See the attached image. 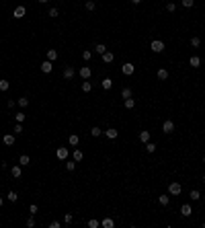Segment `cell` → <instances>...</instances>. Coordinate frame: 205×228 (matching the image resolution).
<instances>
[{
	"mask_svg": "<svg viewBox=\"0 0 205 228\" xmlns=\"http://www.w3.org/2000/svg\"><path fill=\"white\" fill-rule=\"evenodd\" d=\"M152 52H154V54H162V52H164V41L154 39V41H152Z\"/></svg>",
	"mask_w": 205,
	"mask_h": 228,
	"instance_id": "6da1fadb",
	"label": "cell"
},
{
	"mask_svg": "<svg viewBox=\"0 0 205 228\" xmlns=\"http://www.w3.org/2000/svg\"><path fill=\"white\" fill-rule=\"evenodd\" d=\"M121 70H123V74H125V76H131V74L135 72V66H133L131 62H125V64L121 66Z\"/></svg>",
	"mask_w": 205,
	"mask_h": 228,
	"instance_id": "7a4b0ae2",
	"label": "cell"
},
{
	"mask_svg": "<svg viewBox=\"0 0 205 228\" xmlns=\"http://www.w3.org/2000/svg\"><path fill=\"white\" fill-rule=\"evenodd\" d=\"M180 189H183V187H180V183H176V181H172V183L168 185V193H170V195H178Z\"/></svg>",
	"mask_w": 205,
	"mask_h": 228,
	"instance_id": "3957f363",
	"label": "cell"
},
{
	"mask_svg": "<svg viewBox=\"0 0 205 228\" xmlns=\"http://www.w3.org/2000/svg\"><path fill=\"white\" fill-rule=\"evenodd\" d=\"M25 14H27V8L23 6V4H21V6H16V8H14V12H12V17H14V19H23Z\"/></svg>",
	"mask_w": 205,
	"mask_h": 228,
	"instance_id": "277c9868",
	"label": "cell"
},
{
	"mask_svg": "<svg viewBox=\"0 0 205 228\" xmlns=\"http://www.w3.org/2000/svg\"><path fill=\"white\" fill-rule=\"evenodd\" d=\"M78 74H80V76H82V78H84V80H88V78H90V76H93V70H90V68H88V66H82V68H80V72H78Z\"/></svg>",
	"mask_w": 205,
	"mask_h": 228,
	"instance_id": "5b68a950",
	"label": "cell"
},
{
	"mask_svg": "<svg viewBox=\"0 0 205 228\" xmlns=\"http://www.w3.org/2000/svg\"><path fill=\"white\" fill-rule=\"evenodd\" d=\"M162 132H166V134H170V132H174V121H170V119H166V121L162 123Z\"/></svg>",
	"mask_w": 205,
	"mask_h": 228,
	"instance_id": "8992f818",
	"label": "cell"
},
{
	"mask_svg": "<svg viewBox=\"0 0 205 228\" xmlns=\"http://www.w3.org/2000/svg\"><path fill=\"white\" fill-rule=\"evenodd\" d=\"M41 70H43L45 74H49V72L53 70V62H49V60H45V62L41 64Z\"/></svg>",
	"mask_w": 205,
	"mask_h": 228,
	"instance_id": "52a82bcc",
	"label": "cell"
},
{
	"mask_svg": "<svg viewBox=\"0 0 205 228\" xmlns=\"http://www.w3.org/2000/svg\"><path fill=\"white\" fill-rule=\"evenodd\" d=\"M74 74H76V72H74V68H72V66H68V68H64V78H68V80H72V78H74Z\"/></svg>",
	"mask_w": 205,
	"mask_h": 228,
	"instance_id": "ba28073f",
	"label": "cell"
},
{
	"mask_svg": "<svg viewBox=\"0 0 205 228\" xmlns=\"http://www.w3.org/2000/svg\"><path fill=\"white\" fill-rule=\"evenodd\" d=\"M68 154H70V152H68V148H58V152H56V156L60 158V160H66Z\"/></svg>",
	"mask_w": 205,
	"mask_h": 228,
	"instance_id": "9c48e42d",
	"label": "cell"
},
{
	"mask_svg": "<svg viewBox=\"0 0 205 228\" xmlns=\"http://www.w3.org/2000/svg\"><path fill=\"white\" fill-rule=\"evenodd\" d=\"M2 142H4L6 146H12V144H14V134H4Z\"/></svg>",
	"mask_w": 205,
	"mask_h": 228,
	"instance_id": "30bf717a",
	"label": "cell"
},
{
	"mask_svg": "<svg viewBox=\"0 0 205 228\" xmlns=\"http://www.w3.org/2000/svg\"><path fill=\"white\" fill-rule=\"evenodd\" d=\"M191 212H193V210H191L189 203H183V208H180V214H183L185 218H189V216H191Z\"/></svg>",
	"mask_w": 205,
	"mask_h": 228,
	"instance_id": "8fae6325",
	"label": "cell"
},
{
	"mask_svg": "<svg viewBox=\"0 0 205 228\" xmlns=\"http://www.w3.org/2000/svg\"><path fill=\"white\" fill-rule=\"evenodd\" d=\"M105 134H107V138H111V140H115V138H117V136H119V132H117L115 127H109V129H107Z\"/></svg>",
	"mask_w": 205,
	"mask_h": 228,
	"instance_id": "7c38bea8",
	"label": "cell"
},
{
	"mask_svg": "<svg viewBox=\"0 0 205 228\" xmlns=\"http://www.w3.org/2000/svg\"><path fill=\"white\" fill-rule=\"evenodd\" d=\"M113 58H115V56H113V52H109V50L103 54V62H105V64H111V62H113Z\"/></svg>",
	"mask_w": 205,
	"mask_h": 228,
	"instance_id": "4fadbf2b",
	"label": "cell"
},
{
	"mask_svg": "<svg viewBox=\"0 0 205 228\" xmlns=\"http://www.w3.org/2000/svg\"><path fill=\"white\" fill-rule=\"evenodd\" d=\"M189 64H191L193 68H199V66H201V58H199V56H191Z\"/></svg>",
	"mask_w": 205,
	"mask_h": 228,
	"instance_id": "5bb4252c",
	"label": "cell"
},
{
	"mask_svg": "<svg viewBox=\"0 0 205 228\" xmlns=\"http://www.w3.org/2000/svg\"><path fill=\"white\" fill-rule=\"evenodd\" d=\"M29 163H31V158H29L27 154H21V158H19V165H21V167H27Z\"/></svg>",
	"mask_w": 205,
	"mask_h": 228,
	"instance_id": "9a60e30c",
	"label": "cell"
},
{
	"mask_svg": "<svg viewBox=\"0 0 205 228\" xmlns=\"http://www.w3.org/2000/svg\"><path fill=\"white\" fill-rule=\"evenodd\" d=\"M140 140L146 144V142H150V132L148 129H144V132H140Z\"/></svg>",
	"mask_w": 205,
	"mask_h": 228,
	"instance_id": "2e32d148",
	"label": "cell"
},
{
	"mask_svg": "<svg viewBox=\"0 0 205 228\" xmlns=\"http://www.w3.org/2000/svg\"><path fill=\"white\" fill-rule=\"evenodd\" d=\"M101 224H103V228H113V226H115V222H113L111 218H103Z\"/></svg>",
	"mask_w": 205,
	"mask_h": 228,
	"instance_id": "e0dca14e",
	"label": "cell"
},
{
	"mask_svg": "<svg viewBox=\"0 0 205 228\" xmlns=\"http://www.w3.org/2000/svg\"><path fill=\"white\" fill-rule=\"evenodd\" d=\"M47 60H49V62H56V60H58V52H56V50H47Z\"/></svg>",
	"mask_w": 205,
	"mask_h": 228,
	"instance_id": "ac0fdd59",
	"label": "cell"
},
{
	"mask_svg": "<svg viewBox=\"0 0 205 228\" xmlns=\"http://www.w3.org/2000/svg\"><path fill=\"white\" fill-rule=\"evenodd\" d=\"M10 175H12L14 179H19V177H21V167H19V165H14V167L10 169Z\"/></svg>",
	"mask_w": 205,
	"mask_h": 228,
	"instance_id": "d6986e66",
	"label": "cell"
},
{
	"mask_svg": "<svg viewBox=\"0 0 205 228\" xmlns=\"http://www.w3.org/2000/svg\"><path fill=\"white\" fill-rule=\"evenodd\" d=\"M95 52H97V54H101V56H103V54H105V52H107V48H105V43H97V45H95Z\"/></svg>",
	"mask_w": 205,
	"mask_h": 228,
	"instance_id": "ffe728a7",
	"label": "cell"
},
{
	"mask_svg": "<svg viewBox=\"0 0 205 228\" xmlns=\"http://www.w3.org/2000/svg\"><path fill=\"white\" fill-rule=\"evenodd\" d=\"M101 84H103V88H105V90H109V88L113 86V80H111V78H103V82H101Z\"/></svg>",
	"mask_w": 205,
	"mask_h": 228,
	"instance_id": "44dd1931",
	"label": "cell"
},
{
	"mask_svg": "<svg viewBox=\"0 0 205 228\" xmlns=\"http://www.w3.org/2000/svg\"><path fill=\"white\" fill-rule=\"evenodd\" d=\"M158 78H160V80H166V78H168V70L160 68V70H158Z\"/></svg>",
	"mask_w": 205,
	"mask_h": 228,
	"instance_id": "7402d4cb",
	"label": "cell"
},
{
	"mask_svg": "<svg viewBox=\"0 0 205 228\" xmlns=\"http://www.w3.org/2000/svg\"><path fill=\"white\" fill-rule=\"evenodd\" d=\"M16 103H19V107H21V109H25V107L29 105V99H27V97H21Z\"/></svg>",
	"mask_w": 205,
	"mask_h": 228,
	"instance_id": "603a6c76",
	"label": "cell"
},
{
	"mask_svg": "<svg viewBox=\"0 0 205 228\" xmlns=\"http://www.w3.org/2000/svg\"><path fill=\"white\" fill-rule=\"evenodd\" d=\"M129 97H131V88H129V86H125V88L121 90V99H129Z\"/></svg>",
	"mask_w": 205,
	"mask_h": 228,
	"instance_id": "cb8c5ba5",
	"label": "cell"
},
{
	"mask_svg": "<svg viewBox=\"0 0 205 228\" xmlns=\"http://www.w3.org/2000/svg\"><path fill=\"white\" fill-rule=\"evenodd\" d=\"M101 134H103V129H101L99 125H95L93 129H90V136H95V138H99V136H101Z\"/></svg>",
	"mask_w": 205,
	"mask_h": 228,
	"instance_id": "d4e9b609",
	"label": "cell"
},
{
	"mask_svg": "<svg viewBox=\"0 0 205 228\" xmlns=\"http://www.w3.org/2000/svg\"><path fill=\"white\" fill-rule=\"evenodd\" d=\"M82 60H84V62H90V60H93V52L84 50V52H82Z\"/></svg>",
	"mask_w": 205,
	"mask_h": 228,
	"instance_id": "484cf974",
	"label": "cell"
},
{
	"mask_svg": "<svg viewBox=\"0 0 205 228\" xmlns=\"http://www.w3.org/2000/svg\"><path fill=\"white\" fill-rule=\"evenodd\" d=\"M78 142H80V138L76 134H70V146H78Z\"/></svg>",
	"mask_w": 205,
	"mask_h": 228,
	"instance_id": "4316f807",
	"label": "cell"
},
{
	"mask_svg": "<svg viewBox=\"0 0 205 228\" xmlns=\"http://www.w3.org/2000/svg\"><path fill=\"white\" fill-rule=\"evenodd\" d=\"M84 6H86V10H90V12H93V10L97 8V4H95V0H86V4H84Z\"/></svg>",
	"mask_w": 205,
	"mask_h": 228,
	"instance_id": "83f0119b",
	"label": "cell"
},
{
	"mask_svg": "<svg viewBox=\"0 0 205 228\" xmlns=\"http://www.w3.org/2000/svg\"><path fill=\"white\" fill-rule=\"evenodd\" d=\"M25 117H27V115H25V113H23V111H19V113H16V115H14V119H16V123H23V121H25Z\"/></svg>",
	"mask_w": 205,
	"mask_h": 228,
	"instance_id": "f1b7e54d",
	"label": "cell"
},
{
	"mask_svg": "<svg viewBox=\"0 0 205 228\" xmlns=\"http://www.w3.org/2000/svg\"><path fill=\"white\" fill-rule=\"evenodd\" d=\"M12 134H14V136H21V134H23V123H16V125L12 127Z\"/></svg>",
	"mask_w": 205,
	"mask_h": 228,
	"instance_id": "f546056e",
	"label": "cell"
},
{
	"mask_svg": "<svg viewBox=\"0 0 205 228\" xmlns=\"http://www.w3.org/2000/svg\"><path fill=\"white\" fill-rule=\"evenodd\" d=\"M146 152H150V154L156 152V144L154 142H146Z\"/></svg>",
	"mask_w": 205,
	"mask_h": 228,
	"instance_id": "4dcf8cb0",
	"label": "cell"
},
{
	"mask_svg": "<svg viewBox=\"0 0 205 228\" xmlns=\"http://www.w3.org/2000/svg\"><path fill=\"white\" fill-rule=\"evenodd\" d=\"M6 199H8V201H12V203H14V201H16V199H19V195H16V191H8V195H6Z\"/></svg>",
	"mask_w": 205,
	"mask_h": 228,
	"instance_id": "1f68e13d",
	"label": "cell"
},
{
	"mask_svg": "<svg viewBox=\"0 0 205 228\" xmlns=\"http://www.w3.org/2000/svg\"><path fill=\"white\" fill-rule=\"evenodd\" d=\"M82 90H84V93H90V90H93V84H90L88 80H84L82 82Z\"/></svg>",
	"mask_w": 205,
	"mask_h": 228,
	"instance_id": "d6a6232c",
	"label": "cell"
},
{
	"mask_svg": "<svg viewBox=\"0 0 205 228\" xmlns=\"http://www.w3.org/2000/svg\"><path fill=\"white\" fill-rule=\"evenodd\" d=\"M158 201H160V206H168L170 197H168V195H160V197H158Z\"/></svg>",
	"mask_w": 205,
	"mask_h": 228,
	"instance_id": "836d02e7",
	"label": "cell"
},
{
	"mask_svg": "<svg viewBox=\"0 0 205 228\" xmlns=\"http://www.w3.org/2000/svg\"><path fill=\"white\" fill-rule=\"evenodd\" d=\"M125 107H127V109H133V107H135V99H131V97L125 99Z\"/></svg>",
	"mask_w": 205,
	"mask_h": 228,
	"instance_id": "e575fe53",
	"label": "cell"
},
{
	"mask_svg": "<svg viewBox=\"0 0 205 228\" xmlns=\"http://www.w3.org/2000/svg\"><path fill=\"white\" fill-rule=\"evenodd\" d=\"M191 199H193V201H199V199H201V193H199L197 189H193V191H191Z\"/></svg>",
	"mask_w": 205,
	"mask_h": 228,
	"instance_id": "d590c367",
	"label": "cell"
},
{
	"mask_svg": "<svg viewBox=\"0 0 205 228\" xmlns=\"http://www.w3.org/2000/svg\"><path fill=\"white\" fill-rule=\"evenodd\" d=\"M8 86H10V84H8V80H4V78L0 80V90H2V93H4V90H8Z\"/></svg>",
	"mask_w": 205,
	"mask_h": 228,
	"instance_id": "8d00e7d4",
	"label": "cell"
},
{
	"mask_svg": "<svg viewBox=\"0 0 205 228\" xmlns=\"http://www.w3.org/2000/svg\"><path fill=\"white\" fill-rule=\"evenodd\" d=\"M66 169H68V171L72 173V171L76 169V160H68V163H66Z\"/></svg>",
	"mask_w": 205,
	"mask_h": 228,
	"instance_id": "74e56055",
	"label": "cell"
},
{
	"mask_svg": "<svg viewBox=\"0 0 205 228\" xmlns=\"http://www.w3.org/2000/svg\"><path fill=\"white\" fill-rule=\"evenodd\" d=\"M82 158H84V154H82L80 150H74V160H76V163H80Z\"/></svg>",
	"mask_w": 205,
	"mask_h": 228,
	"instance_id": "f35d334b",
	"label": "cell"
},
{
	"mask_svg": "<svg viewBox=\"0 0 205 228\" xmlns=\"http://www.w3.org/2000/svg\"><path fill=\"white\" fill-rule=\"evenodd\" d=\"M99 226H101V222H99V220H95V218H93V220H88V228H99Z\"/></svg>",
	"mask_w": 205,
	"mask_h": 228,
	"instance_id": "ab89813d",
	"label": "cell"
},
{
	"mask_svg": "<svg viewBox=\"0 0 205 228\" xmlns=\"http://www.w3.org/2000/svg\"><path fill=\"white\" fill-rule=\"evenodd\" d=\"M191 45H193V48H199V45H201V37H191Z\"/></svg>",
	"mask_w": 205,
	"mask_h": 228,
	"instance_id": "60d3db41",
	"label": "cell"
},
{
	"mask_svg": "<svg viewBox=\"0 0 205 228\" xmlns=\"http://www.w3.org/2000/svg\"><path fill=\"white\" fill-rule=\"evenodd\" d=\"M180 4H183L185 8H191V6L195 4V0H180Z\"/></svg>",
	"mask_w": 205,
	"mask_h": 228,
	"instance_id": "b9f144b4",
	"label": "cell"
},
{
	"mask_svg": "<svg viewBox=\"0 0 205 228\" xmlns=\"http://www.w3.org/2000/svg\"><path fill=\"white\" fill-rule=\"evenodd\" d=\"M47 14H49V17H53V19H56V17H58V14H60V10H58V8H56V6H51V8H49V10H47Z\"/></svg>",
	"mask_w": 205,
	"mask_h": 228,
	"instance_id": "7bdbcfd3",
	"label": "cell"
},
{
	"mask_svg": "<svg viewBox=\"0 0 205 228\" xmlns=\"http://www.w3.org/2000/svg\"><path fill=\"white\" fill-rule=\"evenodd\" d=\"M35 226V218L31 216V218H27V228H33Z\"/></svg>",
	"mask_w": 205,
	"mask_h": 228,
	"instance_id": "ee69618b",
	"label": "cell"
},
{
	"mask_svg": "<svg viewBox=\"0 0 205 228\" xmlns=\"http://www.w3.org/2000/svg\"><path fill=\"white\" fill-rule=\"evenodd\" d=\"M174 8H176L174 2H168V4H166V10H168V12H174Z\"/></svg>",
	"mask_w": 205,
	"mask_h": 228,
	"instance_id": "f6af8a7d",
	"label": "cell"
},
{
	"mask_svg": "<svg viewBox=\"0 0 205 228\" xmlns=\"http://www.w3.org/2000/svg\"><path fill=\"white\" fill-rule=\"evenodd\" d=\"M64 222L70 224V222H72V214H66V216H64Z\"/></svg>",
	"mask_w": 205,
	"mask_h": 228,
	"instance_id": "bcb514c9",
	"label": "cell"
},
{
	"mask_svg": "<svg viewBox=\"0 0 205 228\" xmlns=\"http://www.w3.org/2000/svg\"><path fill=\"white\" fill-rule=\"evenodd\" d=\"M60 226H62V224H60V222H56V220L49 224V228H60Z\"/></svg>",
	"mask_w": 205,
	"mask_h": 228,
	"instance_id": "7dc6e473",
	"label": "cell"
},
{
	"mask_svg": "<svg viewBox=\"0 0 205 228\" xmlns=\"http://www.w3.org/2000/svg\"><path fill=\"white\" fill-rule=\"evenodd\" d=\"M29 212H31V214H37V206H35V203H33V206L29 208Z\"/></svg>",
	"mask_w": 205,
	"mask_h": 228,
	"instance_id": "c3c4849f",
	"label": "cell"
},
{
	"mask_svg": "<svg viewBox=\"0 0 205 228\" xmlns=\"http://www.w3.org/2000/svg\"><path fill=\"white\" fill-rule=\"evenodd\" d=\"M37 2H41V4H47V2H49V0H37Z\"/></svg>",
	"mask_w": 205,
	"mask_h": 228,
	"instance_id": "681fc988",
	"label": "cell"
},
{
	"mask_svg": "<svg viewBox=\"0 0 205 228\" xmlns=\"http://www.w3.org/2000/svg\"><path fill=\"white\" fill-rule=\"evenodd\" d=\"M142 2V0H131V4H140Z\"/></svg>",
	"mask_w": 205,
	"mask_h": 228,
	"instance_id": "f907efd6",
	"label": "cell"
},
{
	"mask_svg": "<svg viewBox=\"0 0 205 228\" xmlns=\"http://www.w3.org/2000/svg\"><path fill=\"white\" fill-rule=\"evenodd\" d=\"M2 206H4V199H2V197H0V208H2Z\"/></svg>",
	"mask_w": 205,
	"mask_h": 228,
	"instance_id": "816d5d0a",
	"label": "cell"
},
{
	"mask_svg": "<svg viewBox=\"0 0 205 228\" xmlns=\"http://www.w3.org/2000/svg\"><path fill=\"white\" fill-rule=\"evenodd\" d=\"M203 165H205V156H203Z\"/></svg>",
	"mask_w": 205,
	"mask_h": 228,
	"instance_id": "f5cc1de1",
	"label": "cell"
},
{
	"mask_svg": "<svg viewBox=\"0 0 205 228\" xmlns=\"http://www.w3.org/2000/svg\"><path fill=\"white\" fill-rule=\"evenodd\" d=\"M203 183H205V175H203Z\"/></svg>",
	"mask_w": 205,
	"mask_h": 228,
	"instance_id": "db71d44e",
	"label": "cell"
}]
</instances>
